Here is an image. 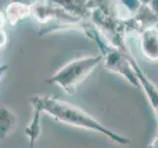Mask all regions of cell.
<instances>
[{
  "mask_svg": "<svg viewBox=\"0 0 158 148\" xmlns=\"http://www.w3.org/2000/svg\"><path fill=\"white\" fill-rule=\"evenodd\" d=\"M8 69V65L7 64H0V80L2 79L3 75L6 73V71Z\"/></svg>",
  "mask_w": 158,
  "mask_h": 148,
  "instance_id": "9",
  "label": "cell"
},
{
  "mask_svg": "<svg viewBox=\"0 0 158 148\" xmlns=\"http://www.w3.org/2000/svg\"><path fill=\"white\" fill-rule=\"evenodd\" d=\"M30 103L32 107V118L25 128V134L29 139L31 147H34L36 140L39 139L41 131V114L43 111L40 100V95L32 97Z\"/></svg>",
  "mask_w": 158,
  "mask_h": 148,
  "instance_id": "3",
  "label": "cell"
},
{
  "mask_svg": "<svg viewBox=\"0 0 158 148\" xmlns=\"http://www.w3.org/2000/svg\"><path fill=\"white\" fill-rule=\"evenodd\" d=\"M150 148H158V136H154L150 144Z\"/></svg>",
  "mask_w": 158,
  "mask_h": 148,
  "instance_id": "11",
  "label": "cell"
},
{
  "mask_svg": "<svg viewBox=\"0 0 158 148\" xmlns=\"http://www.w3.org/2000/svg\"><path fill=\"white\" fill-rule=\"evenodd\" d=\"M5 24H6V17H5V14H3L1 11H0V30L3 29Z\"/></svg>",
  "mask_w": 158,
  "mask_h": 148,
  "instance_id": "10",
  "label": "cell"
},
{
  "mask_svg": "<svg viewBox=\"0 0 158 148\" xmlns=\"http://www.w3.org/2000/svg\"><path fill=\"white\" fill-rule=\"evenodd\" d=\"M35 1H40V0H35Z\"/></svg>",
  "mask_w": 158,
  "mask_h": 148,
  "instance_id": "13",
  "label": "cell"
},
{
  "mask_svg": "<svg viewBox=\"0 0 158 148\" xmlns=\"http://www.w3.org/2000/svg\"><path fill=\"white\" fill-rule=\"evenodd\" d=\"M157 119H158V117H157ZM155 136H158V128H157V131H156V134H155Z\"/></svg>",
  "mask_w": 158,
  "mask_h": 148,
  "instance_id": "12",
  "label": "cell"
},
{
  "mask_svg": "<svg viewBox=\"0 0 158 148\" xmlns=\"http://www.w3.org/2000/svg\"><path fill=\"white\" fill-rule=\"evenodd\" d=\"M102 62V56H89L76 58L60 67L46 80V83L58 85L68 95L73 96L78 86Z\"/></svg>",
  "mask_w": 158,
  "mask_h": 148,
  "instance_id": "2",
  "label": "cell"
},
{
  "mask_svg": "<svg viewBox=\"0 0 158 148\" xmlns=\"http://www.w3.org/2000/svg\"><path fill=\"white\" fill-rule=\"evenodd\" d=\"M40 100L43 114H47L56 122L101 133L120 145H129L132 143V140L129 137L104 127L98 120H96L81 108L50 95H40Z\"/></svg>",
  "mask_w": 158,
  "mask_h": 148,
  "instance_id": "1",
  "label": "cell"
},
{
  "mask_svg": "<svg viewBox=\"0 0 158 148\" xmlns=\"http://www.w3.org/2000/svg\"><path fill=\"white\" fill-rule=\"evenodd\" d=\"M140 49L151 61H158V31L148 28L140 34Z\"/></svg>",
  "mask_w": 158,
  "mask_h": 148,
  "instance_id": "5",
  "label": "cell"
},
{
  "mask_svg": "<svg viewBox=\"0 0 158 148\" xmlns=\"http://www.w3.org/2000/svg\"><path fill=\"white\" fill-rule=\"evenodd\" d=\"M29 16H31V4L22 2L20 0L9 3L5 9L6 21L12 26H16Z\"/></svg>",
  "mask_w": 158,
  "mask_h": 148,
  "instance_id": "6",
  "label": "cell"
},
{
  "mask_svg": "<svg viewBox=\"0 0 158 148\" xmlns=\"http://www.w3.org/2000/svg\"><path fill=\"white\" fill-rule=\"evenodd\" d=\"M8 43V34L3 29L0 30V48L4 47Z\"/></svg>",
  "mask_w": 158,
  "mask_h": 148,
  "instance_id": "8",
  "label": "cell"
},
{
  "mask_svg": "<svg viewBox=\"0 0 158 148\" xmlns=\"http://www.w3.org/2000/svg\"><path fill=\"white\" fill-rule=\"evenodd\" d=\"M19 123L18 114L6 106L0 107V140L4 141L14 132Z\"/></svg>",
  "mask_w": 158,
  "mask_h": 148,
  "instance_id": "7",
  "label": "cell"
},
{
  "mask_svg": "<svg viewBox=\"0 0 158 148\" xmlns=\"http://www.w3.org/2000/svg\"><path fill=\"white\" fill-rule=\"evenodd\" d=\"M133 67L135 71L139 83V88L143 89L144 94L148 98L152 110L154 111L156 117H158V88L152 83V81L144 74V72L140 69L139 64L135 62V58L133 59Z\"/></svg>",
  "mask_w": 158,
  "mask_h": 148,
  "instance_id": "4",
  "label": "cell"
}]
</instances>
